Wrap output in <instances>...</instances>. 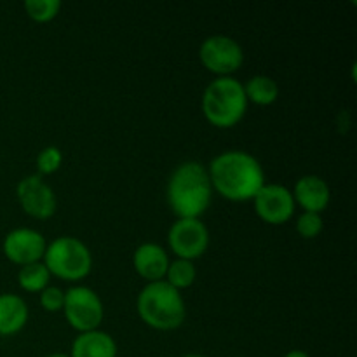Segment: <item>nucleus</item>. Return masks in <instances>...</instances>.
Returning a JSON list of instances; mask_svg holds the SVG:
<instances>
[{
    "label": "nucleus",
    "mask_w": 357,
    "mask_h": 357,
    "mask_svg": "<svg viewBox=\"0 0 357 357\" xmlns=\"http://www.w3.org/2000/svg\"><path fill=\"white\" fill-rule=\"evenodd\" d=\"M213 192L230 202L253 201L265 185L260 160L243 150H229L211 160L208 167Z\"/></svg>",
    "instance_id": "1"
},
{
    "label": "nucleus",
    "mask_w": 357,
    "mask_h": 357,
    "mask_svg": "<svg viewBox=\"0 0 357 357\" xmlns=\"http://www.w3.org/2000/svg\"><path fill=\"white\" fill-rule=\"evenodd\" d=\"M166 199L178 218H201L213 199L208 167L197 160L181 162L167 180Z\"/></svg>",
    "instance_id": "2"
},
{
    "label": "nucleus",
    "mask_w": 357,
    "mask_h": 357,
    "mask_svg": "<svg viewBox=\"0 0 357 357\" xmlns=\"http://www.w3.org/2000/svg\"><path fill=\"white\" fill-rule=\"evenodd\" d=\"M136 310L139 319L157 331L176 330L187 317V305L181 291L166 281L146 282L136 300Z\"/></svg>",
    "instance_id": "3"
},
{
    "label": "nucleus",
    "mask_w": 357,
    "mask_h": 357,
    "mask_svg": "<svg viewBox=\"0 0 357 357\" xmlns=\"http://www.w3.org/2000/svg\"><path fill=\"white\" fill-rule=\"evenodd\" d=\"M248 105L243 82L234 77H216L202 93V114L209 124L218 129L239 124L246 115Z\"/></svg>",
    "instance_id": "4"
},
{
    "label": "nucleus",
    "mask_w": 357,
    "mask_h": 357,
    "mask_svg": "<svg viewBox=\"0 0 357 357\" xmlns=\"http://www.w3.org/2000/svg\"><path fill=\"white\" fill-rule=\"evenodd\" d=\"M42 264L54 278L66 282H79L93 271V255L77 237L61 236L47 244Z\"/></svg>",
    "instance_id": "5"
},
{
    "label": "nucleus",
    "mask_w": 357,
    "mask_h": 357,
    "mask_svg": "<svg viewBox=\"0 0 357 357\" xmlns=\"http://www.w3.org/2000/svg\"><path fill=\"white\" fill-rule=\"evenodd\" d=\"M65 319L77 333H87L100 328L105 317V307L100 295L87 286H73L65 291L63 303Z\"/></svg>",
    "instance_id": "6"
},
{
    "label": "nucleus",
    "mask_w": 357,
    "mask_h": 357,
    "mask_svg": "<svg viewBox=\"0 0 357 357\" xmlns=\"http://www.w3.org/2000/svg\"><path fill=\"white\" fill-rule=\"evenodd\" d=\"M199 59L208 72L216 77H232L244 63L239 42L227 35H211L199 47Z\"/></svg>",
    "instance_id": "7"
},
{
    "label": "nucleus",
    "mask_w": 357,
    "mask_h": 357,
    "mask_svg": "<svg viewBox=\"0 0 357 357\" xmlns=\"http://www.w3.org/2000/svg\"><path fill=\"white\" fill-rule=\"evenodd\" d=\"M167 244L176 258L194 261L208 251L209 230L201 218H178L167 232Z\"/></svg>",
    "instance_id": "8"
},
{
    "label": "nucleus",
    "mask_w": 357,
    "mask_h": 357,
    "mask_svg": "<svg viewBox=\"0 0 357 357\" xmlns=\"http://www.w3.org/2000/svg\"><path fill=\"white\" fill-rule=\"evenodd\" d=\"M255 213L268 225H284L295 215V199L284 185L265 183L253 199Z\"/></svg>",
    "instance_id": "9"
},
{
    "label": "nucleus",
    "mask_w": 357,
    "mask_h": 357,
    "mask_svg": "<svg viewBox=\"0 0 357 357\" xmlns=\"http://www.w3.org/2000/svg\"><path fill=\"white\" fill-rule=\"evenodd\" d=\"M16 197L21 209L35 220H49L58 209L54 190L38 174H30L17 183Z\"/></svg>",
    "instance_id": "10"
},
{
    "label": "nucleus",
    "mask_w": 357,
    "mask_h": 357,
    "mask_svg": "<svg viewBox=\"0 0 357 357\" xmlns=\"http://www.w3.org/2000/svg\"><path fill=\"white\" fill-rule=\"evenodd\" d=\"M45 248H47V241L40 232L28 227H21V229H14L3 237L2 251L3 257L14 265H24L37 264L44 258Z\"/></svg>",
    "instance_id": "11"
},
{
    "label": "nucleus",
    "mask_w": 357,
    "mask_h": 357,
    "mask_svg": "<svg viewBox=\"0 0 357 357\" xmlns=\"http://www.w3.org/2000/svg\"><path fill=\"white\" fill-rule=\"evenodd\" d=\"M291 194L296 206H300L303 211L316 213V215L326 211L331 201L330 185L316 174H307L300 178Z\"/></svg>",
    "instance_id": "12"
},
{
    "label": "nucleus",
    "mask_w": 357,
    "mask_h": 357,
    "mask_svg": "<svg viewBox=\"0 0 357 357\" xmlns=\"http://www.w3.org/2000/svg\"><path fill=\"white\" fill-rule=\"evenodd\" d=\"M132 265H135L136 274L146 282L164 281L167 267H169V257L160 244L143 243L136 248L132 255Z\"/></svg>",
    "instance_id": "13"
},
{
    "label": "nucleus",
    "mask_w": 357,
    "mask_h": 357,
    "mask_svg": "<svg viewBox=\"0 0 357 357\" xmlns=\"http://www.w3.org/2000/svg\"><path fill=\"white\" fill-rule=\"evenodd\" d=\"M28 305L20 295L2 293L0 295V337H14L28 323Z\"/></svg>",
    "instance_id": "14"
},
{
    "label": "nucleus",
    "mask_w": 357,
    "mask_h": 357,
    "mask_svg": "<svg viewBox=\"0 0 357 357\" xmlns=\"http://www.w3.org/2000/svg\"><path fill=\"white\" fill-rule=\"evenodd\" d=\"M117 342L107 331L79 333L72 344L70 357H117Z\"/></svg>",
    "instance_id": "15"
},
{
    "label": "nucleus",
    "mask_w": 357,
    "mask_h": 357,
    "mask_svg": "<svg viewBox=\"0 0 357 357\" xmlns=\"http://www.w3.org/2000/svg\"><path fill=\"white\" fill-rule=\"evenodd\" d=\"M243 86L248 103L258 105V107L274 105L279 98V86L272 77L255 75Z\"/></svg>",
    "instance_id": "16"
},
{
    "label": "nucleus",
    "mask_w": 357,
    "mask_h": 357,
    "mask_svg": "<svg viewBox=\"0 0 357 357\" xmlns=\"http://www.w3.org/2000/svg\"><path fill=\"white\" fill-rule=\"evenodd\" d=\"M51 274L42 261L24 265L17 272V284L26 293H42L49 286Z\"/></svg>",
    "instance_id": "17"
},
{
    "label": "nucleus",
    "mask_w": 357,
    "mask_h": 357,
    "mask_svg": "<svg viewBox=\"0 0 357 357\" xmlns=\"http://www.w3.org/2000/svg\"><path fill=\"white\" fill-rule=\"evenodd\" d=\"M195 279H197V271H195L194 261L176 258V260L169 261V267H167L164 281L169 286H173L174 289L181 291V289L190 288L195 282Z\"/></svg>",
    "instance_id": "18"
},
{
    "label": "nucleus",
    "mask_w": 357,
    "mask_h": 357,
    "mask_svg": "<svg viewBox=\"0 0 357 357\" xmlns=\"http://www.w3.org/2000/svg\"><path fill=\"white\" fill-rule=\"evenodd\" d=\"M24 10L35 23H49L61 10V2L59 0H26Z\"/></svg>",
    "instance_id": "19"
},
{
    "label": "nucleus",
    "mask_w": 357,
    "mask_h": 357,
    "mask_svg": "<svg viewBox=\"0 0 357 357\" xmlns=\"http://www.w3.org/2000/svg\"><path fill=\"white\" fill-rule=\"evenodd\" d=\"M63 164V152L58 146H45L40 150L37 155V171L40 174L38 176H45V174L58 173L59 167Z\"/></svg>",
    "instance_id": "20"
},
{
    "label": "nucleus",
    "mask_w": 357,
    "mask_h": 357,
    "mask_svg": "<svg viewBox=\"0 0 357 357\" xmlns=\"http://www.w3.org/2000/svg\"><path fill=\"white\" fill-rule=\"evenodd\" d=\"M323 216L307 211H303L295 223L296 234L303 237V239H316V237H319V234L323 232Z\"/></svg>",
    "instance_id": "21"
},
{
    "label": "nucleus",
    "mask_w": 357,
    "mask_h": 357,
    "mask_svg": "<svg viewBox=\"0 0 357 357\" xmlns=\"http://www.w3.org/2000/svg\"><path fill=\"white\" fill-rule=\"evenodd\" d=\"M40 295V307L45 312H61L65 303V291L58 286H47Z\"/></svg>",
    "instance_id": "22"
},
{
    "label": "nucleus",
    "mask_w": 357,
    "mask_h": 357,
    "mask_svg": "<svg viewBox=\"0 0 357 357\" xmlns=\"http://www.w3.org/2000/svg\"><path fill=\"white\" fill-rule=\"evenodd\" d=\"M284 357H310L305 351H300V349H295V351H289L288 354H284Z\"/></svg>",
    "instance_id": "23"
},
{
    "label": "nucleus",
    "mask_w": 357,
    "mask_h": 357,
    "mask_svg": "<svg viewBox=\"0 0 357 357\" xmlns=\"http://www.w3.org/2000/svg\"><path fill=\"white\" fill-rule=\"evenodd\" d=\"M45 357H70L68 354H63V352H54V354H49Z\"/></svg>",
    "instance_id": "24"
},
{
    "label": "nucleus",
    "mask_w": 357,
    "mask_h": 357,
    "mask_svg": "<svg viewBox=\"0 0 357 357\" xmlns=\"http://www.w3.org/2000/svg\"><path fill=\"white\" fill-rule=\"evenodd\" d=\"M180 357H206L202 354H185V356H180Z\"/></svg>",
    "instance_id": "25"
}]
</instances>
